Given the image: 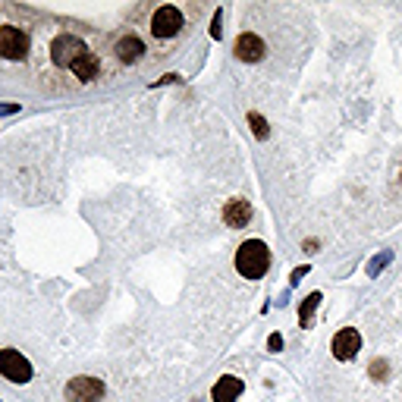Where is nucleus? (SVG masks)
Returning a JSON list of instances; mask_svg holds the SVG:
<instances>
[{"label": "nucleus", "instance_id": "obj_1", "mask_svg": "<svg viewBox=\"0 0 402 402\" xmlns=\"http://www.w3.org/2000/svg\"><path fill=\"white\" fill-rule=\"evenodd\" d=\"M29 73L50 94H75L110 85L117 69L110 63L107 31L66 16H41L31 38Z\"/></svg>", "mask_w": 402, "mask_h": 402}, {"label": "nucleus", "instance_id": "obj_2", "mask_svg": "<svg viewBox=\"0 0 402 402\" xmlns=\"http://www.w3.org/2000/svg\"><path fill=\"white\" fill-rule=\"evenodd\" d=\"M198 3H182V0H167V3H142L132 13V25L138 35L144 38L151 50V60H163V57L176 54L192 35L195 22H198Z\"/></svg>", "mask_w": 402, "mask_h": 402}, {"label": "nucleus", "instance_id": "obj_3", "mask_svg": "<svg viewBox=\"0 0 402 402\" xmlns=\"http://www.w3.org/2000/svg\"><path fill=\"white\" fill-rule=\"evenodd\" d=\"M41 13L31 6L3 3L0 0V66H19L31 57V38Z\"/></svg>", "mask_w": 402, "mask_h": 402}, {"label": "nucleus", "instance_id": "obj_4", "mask_svg": "<svg viewBox=\"0 0 402 402\" xmlns=\"http://www.w3.org/2000/svg\"><path fill=\"white\" fill-rule=\"evenodd\" d=\"M107 47H110V63L117 69V75H123L126 69H138L151 60V50L144 44V38L138 35L135 25H119L117 31H107Z\"/></svg>", "mask_w": 402, "mask_h": 402}, {"label": "nucleus", "instance_id": "obj_5", "mask_svg": "<svg viewBox=\"0 0 402 402\" xmlns=\"http://www.w3.org/2000/svg\"><path fill=\"white\" fill-rule=\"evenodd\" d=\"M270 267V248L261 239H245L236 251V270L245 280H261Z\"/></svg>", "mask_w": 402, "mask_h": 402}, {"label": "nucleus", "instance_id": "obj_6", "mask_svg": "<svg viewBox=\"0 0 402 402\" xmlns=\"http://www.w3.org/2000/svg\"><path fill=\"white\" fill-rule=\"evenodd\" d=\"M104 380L100 377H91V374H82V377H73L63 389L66 402H100L104 399Z\"/></svg>", "mask_w": 402, "mask_h": 402}, {"label": "nucleus", "instance_id": "obj_7", "mask_svg": "<svg viewBox=\"0 0 402 402\" xmlns=\"http://www.w3.org/2000/svg\"><path fill=\"white\" fill-rule=\"evenodd\" d=\"M0 377H6L10 383H29L31 380L29 358L16 349H0Z\"/></svg>", "mask_w": 402, "mask_h": 402}, {"label": "nucleus", "instance_id": "obj_8", "mask_svg": "<svg viewBox=\"0 0 402 402\" xmlns=\"http://www.w3.org/2000/svg\"><path fill=\"white\" fill-rule=\"evenodd\" d=\"M333 358L336 362H352V358L358 355V349H362V333L355 330V327H343V330L333 336Z\"/></svg>", "mask_w": 402, "mask_h": 402}, {"label": "nucleus", "instance_id": "obj_9", "mask_svg": "<svg viewBox=\"0 0 402 402\" xmlns=\"http://www.w3.org/2000/svg\"><path fill=\"white\" fill-rule=\"evenodd\" d=\"M232 54L242 63H261L264 54H267V44H264L255 31H242V35L236 38V44H232Z\"/></svg>", "mask_w": 402, "mask_h": 402}, {"label": "nucleus", "instance_id": "obj_10", "mask_svg": "<svg viewBox=\"0 0 402 402\" xmlns=\"http://www.w3.org/2000/svg\"><path fill=\"white\" fill-rule=\"evenodd\" d=\"M251 217H255V211H251V201H245V198H230V201L223 204V223L232 226V230H242V226H248Z\"/></svg>", "mask_w": 402, "mask_h": 402}, {"label": "nucleus", "instance_id": "obj_11", "mask_svg": "<svg viewBox=\"0 0 402 402\" xmlns=\"http://www.w3.org/2000/svg\"><path fill=\"white\" fill-rule=\"evenodd\" d=\"M211 396H214V402H236L239 396H242V380H239V377H232V374L220 377V380L214 383Z\"/></svg>", "mask_w": 402, "mask_h": 402}, {"label": "nucleus", "instance_id": "obj_12", "mask_svg": "<svg viewBox=\"0 0 402 402\" xmlns=\"http://www.w3.org/2000/svg\"><path fill=\"white\" fill-rule=\"evenodd\" d=\"M318 305H320V292H311V295L305 299V305H302V311H299V324H302V327L311 324V314L318 311Z\"/></svg>", "mask_w": 402, "mask_h": 402}, {"label": "nucleus", "instance_id": "obj_13", "mask_svg": "<svg viewBox=\"0 0 402 402\" xmlns=\"http://www.w3.org/2000/svg\"><path fill=\"white\" fill-rule=\"evenodd\" d=\"M248 126H251V129H255V135L261 138V142L270 135V129H267V119H264L261 113H255V110H251V113H248Z\"/></svg>", "mask_w": 402, "mask_h": 402}, {"label": "nucleus", "instance_id": "obj_14", "mask_svg": "<svg viewBox=\"0 0 402 402\" xmlns=\"http://www.w3.org/2000/svg\"><path fill=\"white\" fill-rule=\"evenodd\" d=\"M387 362H377V358H374V362H371V377H374V380H377V377H380V380H383V374H387Z\"/></svg>", "mask_w": 402, "mask_h": 402}, {"label": "nucleus", "instance_id": "obj_15", "mask_svg": "<svg viewBox=\"0 0 402 402\" xmlns=\"http://www.w3.org/2000/svg\"><path fill=\"white\" fill-rule=\"evenodd\" d=\"M267 345H270V349H274V352H280V345H283L280 333H274V336H270V339H267Z\"/></svg>", "mask_w": 402, "mask_h": 402}, {"label": "nucleus", "instance_id": "obj_16", "mask_svg": "<svg viewBox=\"0 0 402 402\" xmlns=\"http://www.w3.org/2000/svg\"><path fill=\"white\" fill-rule=\"evenodd\" d=\"M399 179H402V176H399Z\"/></svg>", "mask_w": 402, "mask_h": 402}]
</instances>
